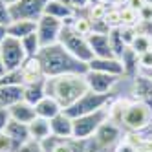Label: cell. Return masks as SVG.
<instances>
[{"mask_svg":"<svg viewBox=\"0 0 152 152\" xmlns=\"http://www.w3.org/2000/svg\"><path fill=\"white\" fill-rule=\"evenodd\" d=\"M37 57L40 61L44 77H57V75H66V73L84 75L88 72V64L79 61L77 57H73L59 42L57 44H51V46L40 48Z\"/></svg>","mask_w":152,"mask_h":152,"instance_id":"cell-1","label":"cell"},{"mask_svg":"<svg viewBox=\"0 0 152 152\" xmlns=\"http://www.w3.org/2000/svg\"><path fill=\"white\" fill-rule=\"evenodd\" d=\"M84 75L66 73L57 77H46V95L53 97L62 106V110H66L88 92V83Z\"/></svg>","mask_w":152,"mask_h":152,"instance_id":"cell-2","label":"cell"},{"mask_svg":"<svg viewBox=\"0 0 152 152\" xmlns=\"http://www.w3.org/2000/svg\"><path fill=\"white\" fill-rule=\"evenodd\" d=\"M110 103H112V94H95V92L88 90L83 97H79L70 108H66V110H62V112L66 115H70L72 119H77L81 115L101 110V108L108 106Z\"/></svg>","mask_w":152,"mask_h":152,"instance_id":"cell-3","label":"cell"},{"mask_svg":"<svg viewBox=\"0 0 152 152\" xmlns=\"http://www.w3.org/2000/svg\"><path fill=\"white\" fill-rule=\"evenodd\" d=\"M59 44H61L62 48H66L73 57H77L79 61H83V62H86V64L94 59V53H92V50H90L88 39H86V37H81L79 33H75L68 22H64V26H62L61 37H59Z\"/></svg>","mask_w":152,"mask_h":152,"instance_id":"cell-4","label":"cell"},{"mask_svg":"<svg viewBox=\"0 0 152 152\" xmlns=\"http://www.w3.org/2000/svg\"><path fill=\"white\" fill-rule=\"evenodd\" d=\"M106 119H110L108 106L101 108V110H97V112H92V114H86V115L73 119V139L88 141L90 137H94L97 128H99Z\"/></svg>","mask_w":152,"mask_h":152,"instance_id":"cell-5","label":"cell"},{"mask_svg":"<svg viewBox=\"0 0 152 152\" xmlns=\"http://www.w3.org/2000/svg\"><path fill=\"white\" fill-rule=\"evenodd\" d=\"M123 128L119 126L117 123L106 119V121L97 128V132L94 134V137H90L88 141L92 143L88 152H97V150H108L110 147H115L119 141H121Z\"/></svg>","mask_w":152,"mask_h":152,"instance_id":"cell-6","label":"cell"},{"mask_svg":"<svg viewBox=\"0 0 152 152\" xmlns=\"http://www.w3.org/2000/svg\"><path fill=\"white\" fill-rule=\"evenodd\" d=\"M0 57H2L6 72L18 70L24 64V61L28 59L26 51L22 48V42L18 39H13V37H6L0 42Z\"/></svg>","mask_w":152,"mask_h":152,"instance_id":"cell-7","label":"cell"},{"mask_svg":"<svg viewBox=\"0 0 152 152\" xmlns=\"http://www.w3.org/2000/svg\"><path fill=\"white\" fill-rule=\"evenodd\" d=\"M64 22L55 17H50V15H42L37 20V35L40 40V46H51V44H57L59 37H61V31H62Z\"/></svg>","mask_w":152,"mask_h":152,"instance_id":"cell-8","label":"cell"},{"mask_svg":"<svg viewBox=\"0 0 152 152\" xmlns=\"http://www.w3.org/2000/svg\"><path fill=\"white\" fill-rule=\"evenodd\" d=\"M46 0H20L15 6L9 7L11 20H37L44 15Z\"/></svg>","mask_w":152,"mask_h":152,"instance_id":"cell-9","label":"cell"},{"mask_svg":"<svg viewBox=\"0 0 152 152\" xmlns=\"http://www.w3.org/2000/svg\"><path fill=\"white\" fill-rule=\"evenodd\" d=\"M86 83H88V90L95 94H112V90L119 84L123 77H115L110 73H101V72H86Z\"/></svg>","mask_w":152,"mask_h":152,"instance_id":"cell-10","label":"cell"},{"mask_svg":"<svg viewBox=\"0 0 152 152\" xmlns=\"http://www.w3.org/2000/svg\"><path fill=\"white\" fill-rule=\"evenodd\" d=\"M40 145L44 152H86V141H77L73 137L66 139V137L50 136Z\"/></svg>","mask_w":152,"mask_h":152,"instance_id":"cell-11","label":"cell"},{"mask_svg":"<svg viewBox=\"0 0 152 152\" xmlns=\"http://www.w3.org/2000/svg\"><path fill=\"white\" fill-rule=\"evenodd\" d=\"M90 72H101V73H110L115 77H125V68L123 62L115 57H94L88 62Z\"/></svg>","mask_w":152,"mask_h":152,"instance_id":"cell-12","label":"cell"},{"mask_svg":"<svg viewBox=\"0 0 152 152\" xmlns=\"http://www.w3.org/2000/svg\"><path fill=\"white\" fill-rule=\"evenodd\" d=\"M132 99L148 103L152 101V77L145 72H137L132 77Z\"/></svg>","mask_w":152,"mask_h":152,"instance_id":"cell-13","label":"cell"},{"mask_svg":"<svg viewBox=\"0 0 152 152\" xmlns=\"http://www.w3.org/2000/svg\"><path fill=\"white\" fill-rule=\"evenodd\" d=\"M4 134L11 139L15 150H17L20 145L28 143V141L31 139V137H29V128H28V125H26V123L13 121V119H9V123H7V126H6V130H4ZM15 150H13V152H15Z\"/></svg>","mask_w":152,"mask_h":152,"instance_id":"cell-14","label":"cell"},{"mask_svg":"<svg viewBox=\"0 0 152 152\" xmlns=\"http://www.w3.org/2000/svg\"><path fill=\"white\" fill-rule=\"evenodd\" d=\"M50 126H51V136L55 137H73V119L61 112L53 119H50Z\"/></svg>","mask_w":152,"mask_h":152,"instance_id":"cell-15","label":"cell"},{"mask_svg":"<svg viewBox=\"0 0 152 152\" xmlns=\"http://www.w3.org/2000/svg\"><path fill=\"white\" fill-rule=\"evenodd\" d=\"M24 101V84H6L0 86V106H13Z\"/></svg>","mask_w":152,"mask_h":152,"instance_id":"cell-16","label":"cell"},{"mask_svg":"<svg viewBox=\"0 0 152 152\" xmlns=\"http://www.w3.org/2000/svg\"><path fill=\"white\" fill-rule=\"evenodd\" d=\"M6 31H7V37L22 40L24 37L37 31V22L35 20H11V22L6 26Z\"/></svg>","mask_w":152,"mask_h":152,"instance_id":"cell-17","label":"cell"},{"mask_svg":"<svg viewBox=\"0 0 152 152\" xmlns=\"http://www.w3.org/2000/svg\"><path fill=\"white\" fill-rule=\"evenodd\" d=\"M20 72H22L24 84L37 83V81L46 79V77H44V73H42V66H40L39 57H29V59H26L24 64L20 66Z\"/></svg>","mask_w":152,"mask_h":152,"instance_id":"cell-18","label":"cell"},{"mask_svg":"<svg viewBox=\"0 0 152 152\" xmlns=\"http://www.w3.org/2000/svg\"><path fill=\"white\" fill-rule=\"evenodd\" d=\"M86 39H88V44H90V50H92V53H94V57H114L108 35L90 33Z\"/></svg>","mask_w":152,"mask_h":152,"instance_id":"cell-19","label":"cell"},{"mask_svg":"<svg viewBox=\"0 0 152 152\" xmlns=\"http://www.w3.org/2000/svg\"><path fill=\"white\" fill-rule=\"evenodd\" d=\"M44 15H50V17H55L59 20H68L75 15V9L66 4V2H61V0H46L44 4Z\"/></svg>","mask_w":152,"mask_h":152,"instance_id":"cell-20","label":"cell"},{"mask_svg":"<svg viewBox=\"0 0 152 152\" xmlns=\"http://www.w3.org/2000/svg\"><path fill=\"white\" fill-rule=\"evenodd\" d=\"M7 110H9V117H11L13 121H18V123L29 125V123L37 117L35 106L29 104V103H26V101H20V103H17V104H13V106H9Z\"/></svg>","mask_w":152,"mask_h":152,"instance_id":"cell-21","label":"cell"},{"mask_svg":"<svg viewBox=\"0 0 152 152\" xmlns=\"http://www.w3.org/2000/svg\"><path fill=\"white\" fill-rule=\"evenodd\" d=\"M62 112V106L53 99V97H50V95H44L42 99L35 104V114H37V117H42V119H53L55 115H59Z\"/></svg>","mask_w":152,"mask_h":152,"instance_id":"cell-22","label":"cell"},{"mask_svg":"<svg viewBox=\"0 0 152 152\" xmlns=\"http://www.w3.org/2000/svg\"><path fill=\"white\" fill-rule=\"evenodd\" d=\"M29 128V137L37 141V143H42L44 139H48L51 136V126L48 119H42V117H35L33 121L28 125Z\"/></svg>","mask_w":152,"mask_h":152,"instance_id":"cell-23","label":"cell"},{"mask_svg":"<svg viewBox=\"0 0 152 152\" xmlns=\"http://www.w3.org/2000/svg\"><path fill=\"white\" fill-rule=\"evenodd\" d=\"M46 95V79L37 81V83H29L24 84V101L29 104H37L42 97Z\"/></svg>","mask_w":152,"mask_h":152,"instance_id":"cell-24","label":"cell"},{"mask_svg":"<svg viewBox=\"0 0 152 152\" xmlns=\"http://www.w3.org/2000/svg\"><path fill=\"white\" fill-rule=\"evenodd\" d=\"M64 22H68L72 26V29L75 31V33H79L81 37H88L92 33V20L86 17L84 11H77L72 18L64 20Z\"/></svg>","mask_w":152,"mask_h":152,"instance_id":"cell-25","label":"cell"},{"mask_svg":"<svg viewBox=\"0 0 152 152\" xmlns=\"http://www.w3.org/2000/svg\"><path fill=\"white\" fill-rule=\"evenodd\" d=\"M108 39H110V48H112V53H114V57L115 59H121L123 55V51L128 48L123 39H121V33H119V28H114L110 29V33H108Z\"/></svg>","mask_w":152,"mask_h":152,"instance_id":"cell-26","label":"cell"},{"mask_svg":"<svg viewBox=\"0 0 152 152\" xmlns=\"http://www.w3.org/2000/svg\"><path fill=\"white\" fill-rule=\"evenodd\" d=\"M20 42H22V48H24V51H26V57H28V59H29V57H37L39 51H40V48H42L37 31H35V33H31V35H28V37H24Z\"/></svg>","mask_w":152,"mask_h":152,"instance_id":"cell-27","label":"cell"},{"mask_svg":"<svg viewBox=\"0 0 152 152\" xmlns=\"http://www.w3.org/2000/svg\"><path fill=\"white\" fill-rule=\"evenodd\" d=\"M119 7H121V26L136 28V24L139 22V13L128 6H119Z\"/></svg>","mask_w":152,"mask_h":152,"instance_id":"cell-28","label":"cell"},{"mask_svg":"<svg viewBox=\"0 0 152 152\" xmlns=\"http://www.w3.org/2000/svg\"><path fill=\"white\" fill-rule=\"evenodd\" d=\"M106 11H108V6H104L103 2H99V4H94V6H88L84 9V13H86V17H88L92 22H95V20H104V17H106Z\"/></svg>","mask_w":152,"mask_h":152,"instance_id":"cell-29","label":"cell"},{"mask_svg":"<svg viewBox=\"0 0 152 152\" xmlns=\"http://www.w3.org/2000/svg\"><path fill=\"white\" fill-rule=\"evenodd\" d=\"M128 48H132L137 55H141V53L152 50V39H150V37H145V35H136L134 42H132Z\"/></svg>","mask_w":152,"mask_h":152,"instance_id":"cell-30","label":"cell"},{"mask_svg":"<svg viewBox=\"0 0 152 152\" xmlns=\"http://www.w3.org/2000/svg\"><path fill=\"white\" fill-rule=\"evenodd\" d=\"M6 84H24L20 68L18 70H13V72H6L2 77H0V86H6Z\"/></svg>","mask_w":152,"mask_h":152,"instance_id":"cell-31","label":"cell"},{"mask_svg":"<svg viewBox=\"0 0 152 152\" xmlns=\"http://www.w3.org/2000/svg\"><path fill=\"white\" fill-rule=\"evenodd\" d=\"M104 20L112 29L114 28H121V7H108Z\"/></svg>","mask_w":152,"mask_h":152,"instance_id":"cell-32","label":"cell"},{"mask_svg":"<svg viewBox=\"0 0 152 152\" xmlns=\"http://www.w3.org/2000/svg\"><path fill=\"white\" fill-rule=\"evenodd\" d=\"M137 64H139V72H152V50L141 53V55L137 57Z\"/></svg>","mask_w":152,"mask_h":152,"instance_id":"cell-33","label":"cell"},{"mask_svg":"<svg viewBox=\"0 0 152 152\" xmlns=\"http://www.w3.org/2000/svg\"><path fill=\"white\" fill-rule=\"evenodd\" d=\"M119 33H121V39H123V42L126 46H130L134 42V39H136V28H130V26H121L119 28Z\"/></svg>","mask_w":152,"mask_h":152,"instance_id":"cell-34","label":"cell"},{"mask_svg":"<svg viewBox=\"0 0 152 152\" xmlns=\"http://www.w3.org/2000/svg\"><path fill=\"white\" fill-rule=\"evenodd\" d=\"M15 152H44V150H42V145L40 143H37V141H33V139H29L28 143L20 145Z\"/></svg>","mask_w":152,"mask_h":152,"instance_id":"cell-35","label":"cell"},{"mask_svg":"<svg viewBox=\"0 0 152 152\" xmlns=\"http://www.w3.org/2000/svg\"><path fill=\"white\" fill-rule=\"evenodd\" d=\"M112 152H137V148H136L132 143H128L126 139H121V141H119V143L114 147Z\"/></svg>","mask_w":152,"mask_h":152,"instance_id":"cell-36","label":"cell"},{"mask_svg":"<svg viewBox=\"0 0 152 152\" xmlns=\"http://www.w3.org/2000/svg\"><path fill=\"white\" fill-rule=\"evenodd\" d=\"M9 22H11V17H9V7L6 4H2V0H0V24L7 26Z\"/></svg>","mask_w":152,"mask_h":152,"instance_id":"cell-37","label":"cell"},{"mask_svg":"<svg viewBox=\"0 0 152 152\" xmlns=\"http://www.w3.org/2000/svg\"><path fill=\"white\" fill-rule=\"evenodd\" d=\"M9 110L6 106H0V134L6 130V126H7V123H9Z\"/></svg>","mask_w":152,"mask_h":152,"instance_id":"cell-38","label":"cell"},{"mask_svg":"<svg viewBox=\"0 0 152 152\" xmlns=\"http://www.w3.org/2000/svg\"><path fill=\"white\" fill-rule=\"evenodd\" d=\"M137 13H139V20H152V4H145Z\"/></svg>","mask_w":152,"mask_h":152,"instance_id":"cell-39","label":"cell"},{"mask_svg":"<svg viewBox=\"0 0 152 152\" xmlns=\"http://www.w3.org/2000/svg\"><path fill=\"white\" fill-rule=\"evenodd\" d=\"M139 137H141V136H139ZM136 148H137V152H152V139H143V137H141L139 145H137Z\"/></svg>","mask_w":152,"mask_h":152,"instance_id":"cell-40","label":"cell"},{"mask_svg":"<svg viewBox=\"0 0 152 152\" xmlns=\"http://www.w3.org/2000/svg\"><path fill=\"white\" fill-rule=\"evenodd\" d=\"M70 6L75 9V13H77V11H84L90 4H88V0H70Z\"/></svg>","mask_w":152,"mask_h":152,"instance_id":"cell-41","label":"cell"},{"mask_svg":"<svg viewBox=\"0 0 152 152\" xmlns=\"http://www.w3.org/2000/svg\"><path fill=\"white\" fill-rule=\"evenodd\" d=\"M145 4H147V0H126V2H125V6L136 9V11H139V9L143 7Z\"/></svg>","mask_w":152,"mask_h":152,"instance_id":"cell-42","label":"cell"},{"mask_svg":"<svg viewBox=\"0 0 152 152\" xmlns=\"http://www.w3.org/2000/svg\"><path fill=\"white\" fill-rule=\"evenodd\" d=\"M101 2L104 6H108V7H119L123 4V0H101Z\"/></svg>","mask_w":152,"mask_h":152,"instance_id":"cell-43","label":"cell"},{"mask_svg":"<svg viewBox=\"0 0 152 152\" xmlns=\"http://www.w3.org/2000/svg\"><path fill=\"white\" fill-rule=\"evenodd\" d=\"M7 37V31H6V26H2V24H0V42H2L4 39Z\"/></svg>","mask_w":152,"mask_h":152,"instance_id":"cell-44","label":"cell"},{"mask_svg":"<svg viewBox=\"0 0 152 152\" xmlns=\"http://www.w3.org/2000/svg\"><path fill=\"white\" fill-rule=\"evenodd\" d=\"M17 2H20V0H2V4H6L7 7H11V6H15Z\"/></svg>","mask_w":152,"mask_h":152,"instance_id":"cell-45","label":"cell"},{"mask_svg":"<svg viewBox=\"0 0 152 152\" xmlns=\"http://www.w3.org/2000/svg\"><path fill=\"white\" fill-rule=\"evenodd\" d=\"M6 73V68H4V62H2V57H0V77Z\"/></svg>","mask_w":152,"mask_h":152,"instance_id":"cell-46","label":"cell"},{"mask_svg":"<svg viewBox=\"0 0 152 152\" xmlns=\"http://www.w3.org/2000/svg\"><path fill=\"white\" fill-rule=\"evenodd\" d=\"M99 2H101V0H88V4H90V6H94V4H99Z\"/></svg>","mask_w":152,"mask_h":152,"instance_id":"cell-47","label":"cell"},{"mask_svg":"<svg viewBox=\"0 0 152 152\" xmlns=\"http://www.w3.org/2000/svg\"><path fill=\"white\" fill-rule=\"evenodd\" d=\"M97 152H110V150H97Z\"/></svg>","mask_w":152,"mask_h":152,"instance_id":"cell-48","label":"cell"},{"mask_svg":"<svg viewBox=\"0 0 152 152\" xmlns=\"http://www.w3.org/2000/svg\"><path fill=\"white\" fill-rule=\"evenodd\" d=\"M147 4H152V0H147Z\"/></svg>","mask_w":152,"mask_h":152,"instance_id":"cell-49","label":"cell"},{"mask_svg":"<svg viewBox=\"0 0 152 152\" xmlns=\"http://www.w3.org/2000/svg\"><path fill=\"white\" fill-rule=\"evenodd\" d=\"M148 75H150V77H152V72H148Z\"/></svg>","mask_w":152,"mask_h":152,"instance_id":"cell-50","label":"cell"},{"mask_svg":"<svg viewBox=\"0 0 152 152\" xmlns=\"http://www.w3.org/2000/svg\"><path fill=\"white\" fill-rule=\"evenodd\" d=\"M123 2H126V0H123Z\"/></svg>","mask_w":152,"mask_h":152,"instance_id":"cell-51","label":"cell"}]
</instances>
